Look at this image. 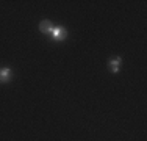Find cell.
Returning a JSON list of instances; mask_svg holds the SVG:
<instances>
[{
  "label": "cell",
  "mask_w": 147,
  "mask_h": 141,
  "mask_svg": "<svg viewBox=\"0 0 147 141\" xmlns=\"http://www.w3.org/2000/svg\"><path fill=\"white\" fill-rule=\"evenodd\" d=\"M119 66H121V58H111L110 61H108V69H110V72H117Z\"/></svg>",
  "instance_id": "277c9868"
},
{
  "label": "cell",
  "mask_w": 147,
  "mask_h": 141,
  "mask_svg": "<svg viewBox=\"0 0 147 141\" xmlns=\"http://www.w3.org/2000/svg\"><path fill=\"white\" fill-rule=\"evenodd\" d=\"M53 24L50 22V20H42V22L39 24V30L42 31L45 35H52V31H53Z\"/></svg>",
  "instance_id": "7a4b0ae2"
},
{
  "label": "cell",
  "mask_w": 147,
  "mask_h": 141,
  "mask_svg": "<svg viewBox=\"0 0 147 141\" xmlns=\"http://www.w3.org/2000/svg\"><path fill=\"white\" fill-rule=\"evenodd\" d=\"M11 75H13V72H11V69L9 68H3V69H0V82H9V79H11Z\"/></svg>",
  "instance_id": "3957f363"
},
{
  "label": "cell",
  "mask_w": 147,
  "mask_h": 141,
  "mask_svg": "<svg viewBox=\"0 0 147 141\" xmlns=\"http://www.w3.org/2000/svg\"><path fill=\"white\" fill-rule=\"evenodd\" d=\"M66 30L63 27H55L53 28V31H52V36H53V39L55 41H63V39H66Z\"/></svg>",
  "instance_id": "6da1fadb"
}]
</instances>
